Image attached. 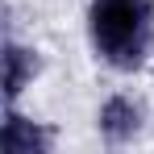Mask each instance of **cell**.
I'll return each instance as SVG.
<instances>
[{
  "label": "cell",
  "mask_w": 154,
  "mask_h": 154,
  "mask_svg": "<svg viewBox=\"0 0 154 154\" xmlns=\"http://www.w3.org/2000/svg\"><path fill=\"white\" fill-rule=\"evenodd\" d=\"M0 63H4V104H21V96L42 79V50L21 42L17 33H4Z\"/></svg>",
  "instance_id": "4"
},
{
  "label": "cell",
  "mask_w": 154,
  "mask_h": 154,
  "mask_svg": "<svg viewBox=\"0 0 154 154\" xmlns=\"http://www.w3.org/2000/svg\"><path fill=\"white\" fill-rule=\"evenodd\" d=\"M88 46L117 75H137L154 63V0H88Z\"/></svg>",
  "instance_id": "1"
},
{
  "label": "cell",
  "mask_w": 154,
  "mask_h": 154,
  "mask_svg": "<svg viewBox=\"0 0 154 154\" xmlns=\"http://www.w3.org/2000/svg\"><path fill=\"white\" fill-rule=\"evenodd\" d=\"M0 150L4 154H54L58 150V133H54V125L21 112V104H4Z\"/></svg>",
  "instance_id": "3"
},
{
  "label": "cell",
  "mask_w": 154,
  "mask_h": 154,
  "mask_svg": "<svg viewBox=\"0 0 154 154\" xmlns=\"http://www.w3.org/2000/svg\"><path fill=\"white\" fill-rule=\"evenodd\" d=\"M146 125H150V108L133 92H108L100 100V108H96V133L112 150H125L133 142H142Z\"/></svg>",
  "instance_id": "2"
}]
</instances>
